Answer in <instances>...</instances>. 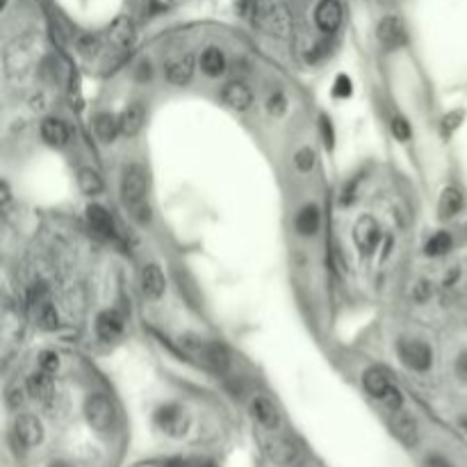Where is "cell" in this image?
Returning a JSON list of instances; mask_svg holds the SVG:
<instances>
[{"mask_svg": "<svg viewBox=\"0 0 467 467\" xmlns=\"http://www.w3.org/2000/svg\"><path fill=\"white\" fill-rule=\"evenodd\" d=\"M146 192H149V176H146V169L140 164H131L126 167L124 176H121V201L126 207L144 203Z\"/></svg>", "mask_w": 467, "mask_h": 467, "instance_id": "1", "label": "cell"}, {"mask_svg": "<svg viewBox=\"0 0 467 467\" xmlns=\"http://www.w3.org/2000/svg\"><path fill=\"white\" fill-rule=\"evenodd\" d=\"M30 310H32V317L39 328H44V331H55L57 328V324H59L57 310L44 288H37L30 292Z\"/></svg>", "mask_w": 467, "mask_h": 467, "instance_id": "2", "label": "cell"}, {"mask_svg": "<svg viewBox=\"0 0 467 467\" xmlns=\"http://www.w3.org/2000/svg\"><path fill=\"white\" fill-rule=\"evenodd\" d=\"M396 353H399L403 365L413 371H427L433 362V353H431L429 344L420 340H401L396 344Z\"/></svg>", "mask_w": 467, "mask_h": 467, "instance_id": "3", "label": "cell"}, {"mask_svg": "<svg viewBox=\"0 0 467 467\" xmlns=\"http://www.w3.org/2000/svg\"><path fill=\"white\" fill-rule=\"evenodd\" d=\"M84 417L96 431H108L114 424V406L103 394H91L84 403Z\"/></svg>", "mask_w": 467, "mask_h": 467, "instance_id": "4", "label": "cell"}, {"mask_svg": "<svg viewBox=\"0 0 467 467\" xmlns=\"http://www.w3.org/2000/svg\"><path fill=\"white\" fill-rule=\"evenodd\" d=\"M353 242H356V246L360 249L362 255H371L378 246L380 242V228L374 217H360L356 221V228H353Z\"/></svg>", "mask_w": 467, "mask_h": 467, "instance_id": "5", "label": "cell"}, {"mask_svg": "<svg viewBox=\"0 0 467 467\" xmlns=\"http://www.w3.org/2000/svg\"><path fill=\"white\" fill-rule=\"evenodd\" d=\"M155 422H158V427L164 431V433H169L174 438L183 436L187 431V427H189L187 413L180 408V406H176V403L164 406V408H160L158 413H155Z\"/></svg>", "mask_w": 467, "mask_h": 467, "instance_id": "6", "label": "cell"}, {"mask_svg": "<svg viewBox=\"0 0 467 467\" xmlns=\"http://www.w3.org/2000/svg\"><path fill=\"white\" fill-rule=\"evenodd\" d=\"M265 449H267V454H269L272 461H276V463L283 465V467L299 465L301 458H304L301 449L294 445L292 440H285V438H272V440H267Z\"/></svg>", "mask_w": 467, "mask_h": 467, "instance_id": "7", "label": "cell"}, {"mask_svg": "<svg viewBox=\"0 0 467 467\" xmlns=\"http://www.w3.org/2000/svg\"><path fill=\"white\" fill-rule=\"evenodd\" d=\"M251 415L255 417L258 424H262L267 431H276L281 427V413L274 406L272 399H267L265 394H255L251 399Z\"/></svg>", "mask_w": 467, "mask_h": 467, "instance_id": "8", "label": "cell"}, {"mask_svg": "<svg viewBox=\"0 0 467 467\" xmlns=\"http://www.w3.org/2000/svg\"><path fill=\"white\" fill-rule=\"evenodd\" d=\"M376 37H378V44L385 50H396L399 46H403L406 41L403 23L396 19V16H385V19L378 23Z\"/></svg>", "mask_w": 467, "mask_h": 467, "instance_id": "9", "label": "cell"}, {"mask_svg": "<svg viewBox=\"0 0 467 467\" xmlns=\"http://www.w3.org/2000/svg\"><path fill=\"white\" fill-rule=\"evenodd\" d=\"M14 433L25 447H37L44 440V427L34 415H19L14 422Z\"/></svg>", "mask_w": 467, "mask_h": 467, "instance_id": "10", "label": "cell"}, {"mask_svg": "<svg viewBox=\"0 0 467 467\" xmlns=\"http://www.w3.org/2000/svg\"><path fill=\"white\" fill-rule=\"evenodd\" d=\"M390 429L392 433L401 440L406 447H415L420 440V429H417V422L410 413H403V410H394L392 420H390Z\"/></svg>", "mask_w": 467, "mask_h": 467, "instance_id": "11", "label": "cell"}, {"mask_svg": "<svg viewBox=\"0 0 467 467\" xmlns=\"http://www.w3.org/2000/svg\"><path fill=\"white\" fill-rule=\"evenodd\" d=\"M315 23L326 34L335 32L342 25V5L337 0H322L315 10Z\"/></svg>", "mask_w": 467, "mask_h": 467, "instance_id": "12", "label": "cell"}, {"mask_svg": "<svg viewBox=\"0 0 467 467\" xmlns=\"http://www.w3.org/2000/svg\"><path fill=\"white\" fill-rule=\"evenodd\" d=\"M140 285H142V292L146 299L151 301H158L164 290H167V281H164V274L158 265H146L142 269V276H140Z\"/></svg>", "mask_w": 467, "mask_h": 467, "instance_id": "13", "label": "cell"}, {"mask_svg": "<svg viewBox=\"0 0 467 467\" xmlns=\"http://www.w3.org/2000/svg\"><path fill=\"white\" fill-rule=\"evenodd\" d=\"M221 101L232 110L244 112L253 105V91H251L244 82L235 80V82H228L226 87L221 89Z\"/></svg>", "mask_w": 467, "mask_h": 467, "instance_id": "14", "label": "cell"}, {"mask_svg": "<svg viewBox=\"0 0 467 467\" xmlns=\"http://www.w3.org/2000/svg\"><path fill=\"white\" fill-rule=\"evenodd\" d=\"M28 392L30 396H34L37 401L41 403H48L53 399V392H55V383H53V374H48V371L39 369V371H32L28 376Z\"/></svg>", "mask_w": 467, "mask_h": 467, "instance_id": "15", "label": "cell"}, {"mask_svg": "<svg viewBox=\"0 0 467 467\" xmlns=\"http://www.w3.org/2000/svg\"><path fill=\"white\" fill-rule=\"evenodd\" d=\"M194 68H196V62H194V55L187 53L178 59H171L167 64V80L171 84H176V87H183L189 80H192L194 75Z\"/></svg>", "mask_w": 467, "mask_h": 467, "instance_id": "16", "label": "cell"}, {"mask_svg": "<svg viewBox=\"0 0 467 467\" xmlns=\"http://www.w3.org/2000/svg\"><path fill=\"white\" fill-rule=\"evenodd\" d=\"M96 333L101 340L112 342L124 333V317H121L117 310H103L96 317Z\"/></svg>", "mask_w": 467, "mask_h": 467, "instance_id": "17", "label": "cell"}, {"mask_svg": "<svg viewBox=\"0 0 467 467\" xmlns=\"http://www.w3.org/2000/svg\"><path fill=\"white\" fill-rule=\"evenodd\" d=\"M144 121H146L144 105H142V103H133V105H128L124 112H121V117H119L121 133H124L126 137L140 135V131L144 128Z\"/></svg>", "mask_w": 467, "mask_h": 467, "instance_id": "18", "label": "cell"}, {"mask_svg": "<svg viewBox=\"0 0 467 467\" xmlns=\"http://www.w3.org/2000/svg\"><path fill=\"white\" fill-rule=\"evenodd\" d=\"M362 385H365V390L371 396L380 399V396H383L387 390H390L394 383L390 380V376H387V371L378 369V367H371V369L365 371V374H362Z\"/></svg>", "mask_w": 467, "mask_h": 467, "instance_id": "19", "label": "cell"}, {"mask_svg": "<svg viewBox=\"0 0 467 467\" xmlns=\"http://www.w3.org/2000/svg\"><path fill=\"white\" fill-rule=\"evenodd\" d=\"M87 219L91 223V228L96 230L98 235H103V237H112V235H114V219H112V214L103 205L91 203L87 207Z\"/></svg>", "mask_w": 467, "mask_h": 467, "instance_id": "20", "label": "cell"}, {"mask_svg": "<svg viewBox=\"0 0 467 467\" xmlns=\"http://www.w3.org/2000/svg\"><path fill=\"white\" fill-rule=\"evenodd\" d=\"M463 194L461 189L456 187H445L443 189V196H440V203H438V210H440V217L443 219H452L456 217L458 212L463 210Z\"/></svg>", "mask_w": 467, "mask_h": 467, "instance_id": "21", "label": "cell"}, {"mask_svg": "<svg viewBox=\"0 0 467 467\" xmlns=\"http://www.w3.org/2000/svg\"><path fill=\"white\" fill-rule=\"evenodd\" d=\"M41 137L48 146H64L68 142V128L59 119H44L41 124Z\"/></svg>", "mask_w": 467, "mask_h": 467, "instance_id": "22", "label": "cell"}, {"mask_svg": "<svg viewBox=\"0 0 467 467\" xmlns=\"http://www.w3.org/2000/svg\"><path fill=\"white\" fill-rule=\"evenodd\" d=\"M94 131H96V135L101 137L103 142H114L117 135L121 133V124L119 119L114 114H110V112H101V114H96V119H94Z\"/></svg>", "mask_w": 467, "mask_h": 467, "instance_id": "23", "label": "cell"}, {"mask_svg": "<svg viewBox=\"0 0 467 467\" xmlns=\"http://www.w3.org/2000/svg\"><path fill=\"white\" fill-rule=\"evenodd\" d=\"M201 71L205 75H212V77H217V75H221L223 71H226V57H223V53L219 48L210 46V48L203 50L201 53Z\"/></svg>", "mask_w": 467, "mask_h": 467, "instance_id": "24", "label": "cell"}, {"mask_svg": "<svg viewBox=\"0 0 467 467\" xmlns=\"http://www.w3.org/2000/svg\"><path fill=\"white\" fill-rule=\"evenodd\" d=\"M294 226L301 232V235H315L317 228H319V210L315 205H308L304 207L299 214H297V221H294Z\"/></svg>", "mask_w": 467, "mask_h": 467, "instance_id": "25", "label": "cell"}, {"mask_svg": "<svg viewBox=\"0 0 467 467\" xmlns=\"http://www.w3.org/2000/svg\"><path fill=\"white\" fill-rule=\"evenodd\" d=\"M452 244H454L452 235H449V232H445V230H440V232H436V235L427 242V246H424V253H427L429 258L445 255V253H449V251H452Z\"/></svg>", "mask_w": 467, "mask_h": 467, "instance_id": "26", "label": "cell"}, {"mask_svg": "<svg viewBox=\"0 0 467 467\" xmlns=\"http://www.w3.org/2000/svg\"><path fill=\"white\" fill-rule=\"evenodd\" d=\"M201 356L210 362V365H214L217 369H226L228 367V362H230V358H228V351L221 347L219 342H212V344H203V351H201Z\"/></svg>", "mask_w": 467, "mask_h": 467, "instance_id": "27", "label": "cell"}, {"mask_svg": "<svg viewBox=\"0 0 467 467\" xmlns=\"http://www.w3.org/2000/svg\"><path fill=\"white\" fill-rule=\"evenodd\" d=\"M77 185H80V189L87 196H96L103 192V180L96 171L91 169H82L80 174H77Z\"/></svg>", "mask_w": 467, "mask_h": 467, "instance_id": "28", "label": "cell"}, {"mask_svg": "<svg viewBox=\"0 0 467 467\" xmlns=\"http://www.w3.org/2000/svg\"><path fill=\"white\" fill-rule=\"evenodd\" d=\"M315 160H317V155L310 146H304V149H299L297 155H294V164H297V169L304 171V174L315 167Z\"/></svg>", "mask_w": 467, "mask_h": 467, "instance_id": "29", "label": "cell"}, {"mask_svg": "<svg viewBox=\"0 0 467 467\" xmlns=\"http://www.w3.org/2000/svg\"><path fill=\"white\" fill-rule=\"evenodd\" d=\"M25 390H28V385H19V383H12L10 387H7V392H5V396H7V406H10L12 410H16L19 406H23V401H25Z\"/></svg>", "mask_w": 467, "mask_h": 467, "instance_id": "30", "label": "cell"}, {"mask_svg": "<svg viewBox=\"0 0 467 467\" xmlns=\"http://www.w3.org/2000/svg\"><path fill=\"white\" fill-rule=\"evenodd\" d=\"M128 210V214H131V217L137 221V223H149L151 221V214H153V210H151V205L149 203H137V205H131V207H126Z\"/></svg>", "mask_w": 467, "mask_h": 467, "instance_id": "31", "label": "cell"}, {"mask_svg": "<svg viewBox=\"0 0 467 467\" xmlns=\"http://www.w3.org/2000/svg\"><path fill=\"white\" fill-rule=\"evenodd\" d=\"M37 360H39V369L48 371V374H55V371L59 369V356L55 351H41L37 356Z\"/></svg>", "mask_w": 467, "mask_h": 467, "instance_id": "32", "label": "cell"}, {"mask_svg": "<svg viewBox=\"0 0 467 467\" xmlns=\"http://www.w3.org/2000/svg\"><path fill=\"white\" fill-rule=\"evenodd\" d=\"M380 401H383V406H385L387 410H401V406H403V394L392 385L390 390H387L383 396H380Z\"/></svg>", "mask_w": 467, "mask_h": 467, "instance_id": "33", "label": "cell"}, {"mask_svg": "<svg viewBox=\"0 0 467 467\" xmlns=\"http://www.w3.org/2000/svg\"><path fill=\"white\" fill-rule=\"evenodd\" d=\"M267 110H269L274 117H281L285 114V110H288V101H285L283 94H274V96L267 101Z\"/></svg>", "mask_w": 467, "mask_h": 467, "instance_id": "34", "label": "cell"}, {"mask_svg": "<svg viewBox=\"0 0 467 467\" xmlns=\"http://www.w3.org/2000/svg\"><path fill=\"white\" fill-rule=\"evenodd\" d=\"M392 133H394V137L399 142H406L410 137V126H408V121L406 119H401V117H396L394 121H392Z\"/></svg>", "mask_w": 467, "mask_h": 467, "instance_id": "35", "label": "cell"}, {"mask_svg": "<svg viewBox=\"0 0 467 467\" xmlns=\"http://www.w3.org/2000/svg\"><path fill=\"white\" fill-rule=\"evenodd\" d=\"M96 48H98L96 37H91V34H82V37H77V50H80L82 55H89Z\"/></svg>", "mask_w": 467, "mask_h": 467, "instance_id": "36", "label": "cell"}, {"mask_svg": "<svg viewBox=\"0 0 467 467\" xmlns=\"http://www.w3.org/2000/svg\"><path fill=\"white\" fill-rule=\"evenodd\" d=\"M335 96H340V98H344V96H349L351 94V80L347 75H337V80H335Z\"/></svg>", "mask_w": 467, "mask_h": 467, "instance_id": "37", "label": "cell"}, {"mask_svg": "<svg viewBox=\"0 0 467 467\" xmlns=\"http://www.w3.org/2000/svg\"><path fill=\"white\" fill-rule=\"evenodd\" d=\"M456 376L467 383V351H463L461 356L456 358Z\"/></svg>", "mask_w": 467, "mask_h": 467, "instance_id": "38", "label": "cell"}, {"mask_svg": "<svg viewBox=\"0 0 467 467\" xmlns=\"http://www.w3.org/2000/svg\"><path fill=\"white\" fill-rule=\"evenodd\" d=\"M431 294V285L427 281H420L417 285H415V299L417 301H427Z\"/></svg>", "mask_w": 467, "mask_h": 467, "instance_id": "39", "label": "cell"}, {"mask_svg": "<svg viewBox=\"0 0 467 467\" xmlns=\"http://www.w3.org/2000/svg\"><path fill=\"white\" fill-rule=\"evenodd\" d=\"M427 467H454V465L443 456H431V458H427Z\"/></svg>", "mask_w": 467, "mask_h": 467, "instance_id": "40", "label": "cell"}, {"mask_svg": "<svg viewBox=\"0 0 467 467\" xmlns=\"http://www.w3.org/2000/svg\"><path fill=\"white\" fill-rule=\"evenodd\" d=\"M322 133H324V144L328 146V149H331V146H333V133H331V126H328L326 119L322 121Z\"/></svg>", "mask_w": 467, "mask_h": 467, "instance_id": "41", "label": "cell"}, {"mask_svg": "<svg viewBox=\"0 0 467 467\" xmlns=\"http://www.w3.org/2000/svg\"><path fill=\"white\" fill-rule=\"evenodd\" d=\"M461 117L463 114H449L447 119H445V133L449 135V131H454V128L458 126V121H461Z\"/></svg>", "mask_w": 467, "mask_h": 467, "instance_id": "42", "label": "cell"}, {"mask_svg": "<svg viewBox=\"0 0 467 467\" xmlns=\"http://www.w3.org/2000/svg\"><path fill=\"white\" fill-rule=\"evenodd\" d=\"M10 201H12V196H10V187H7V183H3V205L7 207V205H10Z\"/></svg>", "mask_w": 467, "mask_h": 467, "instance_id": "43", "label": "cell"}, {"mask_svg": "<svg viewBox=\"0 0 467 467\" xmlns=\"http://www.w3.org/2000/svg\"><path fill=\"white\" fill-rule=\"evenodd\" d=\"M50 467H71V465H66V463H53Z\"/></svg>", "mask_w": 467, "mask_h": 467, "instance_id": "44", "label": "cell"}, {"mask_svg": "<svg viewBox=\"0 0 467 467\" xmlns=\"http://www.w3.org/2000/svg\"><path fill=\"white\" fill-rule=\"evenodd\" d=\"M167 467H183V465H178V463H169Z\"/></svg>", "mask_w": 467, "mask_h": 467, "instance_id": "45", "label": "cell"}]
</instances>
